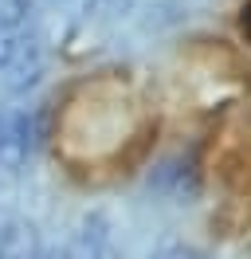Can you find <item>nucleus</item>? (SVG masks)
<instances>
[{"mask_svg":"<svg viewBox=\"0 0 251 259\" xmlns=\"http://www.w3.org/2000/svg\"><path fill=\"white\" fill-rule=\"evenodd\" d=\"M44 259H102V240H98V232H94V228H82L75 240L63 247V251L44 255Z\"/></svg>","mask_w":251,"mask_h":259,"instance_id":"nucleus-1","label":"nucleus"},{"mask_svg":"<svg viewBox=\"0 0 251 259\" xmlns=\"http://www.w3.org/2000/svg\"><path fill=\"white\" fill-rule=\"evenodd\" d=\"M28 20V0H0V28H16Z\"/></svg>","mask_w":251,"mask_h":259,"instance_id":"nucleus-2","label":"nucleus"},{"mask_svg":"<svg viewBox=\"0 0 251 259\" xmlns=\"http://www.w3.org/2000/svg\"><path fill=\"white\" fill-rule=\"evenodd\" d=\"M239 32H243V39L251 44V0L243 4V12H239Z\"/></svg>","mask_w":251,"mask_h":259,"instance_id":"nucleus-3","label":"nucleus"}]
</instances>
